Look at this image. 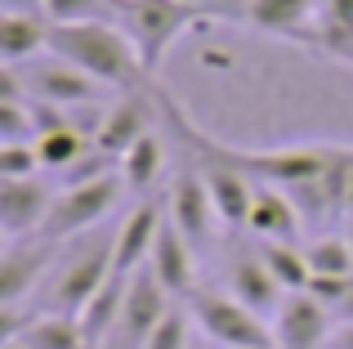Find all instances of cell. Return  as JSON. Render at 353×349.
I'll return each mask as SVG.
<instances>
[{
	"label": "cell",
	"mask_w": 353,
	"mask_h": 349,
	"mask_svg": "<svg viewBox=\"0 0 353 349\" xmlns=\"http://www.w3.org/2000/svg\"><path fill=\"white\" fill-rule=\"evenodd\" d=\"M183 5H197V9H206V18H210V9H215V0H183Z\"/></svg>",
	"instance_id": "36"
},
{
	"label": "cell",
	"mask_w": 353,
	"mask_h": 349,
	"mask_svg": "<svg viewBox=\"0 0 353 349\" xmlns=\"http://www.w3.org/2000/svg\"><path fill=\"white\" fill-rule=\"evenodd\" d=\"M331 336H336V309H327L309 291H291L273 314L277 349H327Z\"/></svg>",
	"instance_id": "8"
},
{
	"label": "cell",
	"mask_w": 353,
	"mask_h": 349,
	"mask_svg": "<svg viewBox=\"0 0 353 349\" xmlns=\"http://www.w3.org/2000/svg\"><path fill=\"white\" fill-rule=\"evenodd\" d=\"M41 166V152H36V139L32 143H0V179H32Z\"/></svg>",
	"instance_id": "29"
},
{
	"label": "cell",
	"mask_w": 353,
	"mask_h": 349,
	"mask_svg": "<svg viewBox=\"0 0 353 349\" xmlns=\"http://www.w3.org/2000/svg\"><path fill=\"white\" fill-rule=\"evenodd\" d=\"M148 269L157 273V282H161L174 300H192L197 296V246L179 233V224H174L170 215H165L161 233H157Z\"/></svg>",
	"instance_id": "14"
},
{
	"label": "cell",
	"mask_w": 353,
	"mask_h": 349,
	"mask_svg": "<svg viewBox=\"0 0 353 349\" xmlns=\"http://www.w3.org/2000/svg\"><path fill=\"white\" fill-rule=\"evenodd\" d=\"M327 349H353V323H340L336 327V336H331V345Z\"/></svg>",
	"instance_id": "31"
},
{
	"label": "cell",
	"mask_w": 353,
	"mask_h": 349,
	"mask_svg": "<svg viewBox=\"0 0 353 349\" xmlns=\"http://www.w3.org/2000/svg\"><path fill=\"white\" fill-rule=\"evenodd\" d=\"M0 349H32V345H27L23 336H9V341H0Z\"/></svg>",
	"instance_id": "35"
},
{
	"label": "cell",
	"mask_w": 353,
	"mask_h": 349,
	"mask_svg": "<svg viewBox=\"0 0 353 349\" xmlns=\"http://www.w3.org/2000/svg\"><path fill=\"white\" fill-rule=\"evenodd\" d=\"M165 215L179 224V233L188 237L192 246H206L215 237V224H219V210H215V197H210V183L201 166H183L170 183V197H165Z\"/></svg>",
	"instance_id": "9"
},
{
	"label": "cell",
	"mask_w": 353,
	"mask_h": 349,
	"mask_svg": "<svg viewBox=\"0 0 353 349\" xmlns=\"http://www.w3.org/2000/svg\"><path fill=\"white\" fill-rule=\"evenodd\" d=\"M179 305V300L170 296V291L157 282L152 269H139L134 278L125 282V305H121V332L130 336V341L143 345L148 336H152V327L161 323L170 309Z\"/></svg>",
	"instance_id": "16"
},
{
	"label": "cell",
	"mask_w": 353,
	"mask_h": 349,
	"mask_svg": "<svg viewBox=\"0 0 353 349\" xmlns=\"http://www.w3.org/2000/svg\"><path fill=\"white\" fill-rule=\"evenodd\" d=\"M188 152H192V161L201 166V174H206V183H210L219 224L224 228H246L250 197H255V179H246L237 166H228L224 157H215V152H206V148H188Z\"/></svg>",
	"instance_id": "15"
},
{
	"label": "cell",
	"mask_w": 353,
	"mask_h": 349,
	"mask_svg": "<svg viewBox=\"0 0 353 349\" xmlns=\"http://www.w3.org/2000/svg\"><path fill=\"white\" fill-rule=\"evenodd\" d=\"M318 54L353 68V0H322V9H318Z\"/></svg>",
	"instance_id": "20"
},
{
	"label": "cell",
	"mask_w": 353,
	"mask_h": 349,
	"mask_svg": "<svg viewBox=\"0 0 353 349\" xmlns=\"http://www.w3.org/2000/svg\"><path fill=\"white\" fill-rule=\"evenodd\" d=\"M192 323L201 327V336L224 349H273V323L259 318L255 309H246L237 296H215V291H197L188 300Z\"/></svg>",
	"instance_id": "4"
},
{
	"label": "cell",
	"mask_w": 353,
	"mask_h": 349,
	"mask_svg": "<svg viewBox=\"0 0 353 349\" xmlns=\"http://www.w3.org/2000/svg\"><path fill=\"white\" fill-rule=\"evenodd\" d=\"M273 349H277V345H273Z\"/></svg>",
	"instance_id": "40"
},
{
	"label": "cell",
	"mask_w": 353,
	"mask_h": 349,
	"mask_svg": "<svg viewBox=\"0 0 353 349\" xmlns=\"http://www.w3.org/2000/svg\"><path fill=\"white\" fill-rule=\"evenodd\" d=\"M0 5H5V14H36L41 0H0ZM41 14H45V9H41Z\"/></svg>",
	"instance_id": "32"
},
{
	"label": "cell",
	"mask_w": 353,
	"mask_h": 349,
	"mask_svg": "<svg viewBox=\"0 0 353 349\" xmlns=\"http://www.w3.org/2000/svg\"><path fill=\"white\" fill-rule=\"evenodd\" d=\"M300 224H304V215H300L291 192L277 188V183H255L246 228L259 242H295V237H300Z\"/></svg>",
	"instance_id": "18"
},
{
	"label": "cell",
	"mask_w": 353,
	"mask_h": 349,
	"mask_svg": "<svg viewBox=\"0 0 353 349\" xmlns=\"http://www.w3.org/2000/svg\"><path fill=\"white\" fill-rule=\"evenodd\" d=\"M192 349H206V345H192Z\"/></svg>",
	"instance_id": "39"
},
{
	"label": "cell",
	"mask_w": 353,
	"mask_h": 349,
	"mask_svg": "<svg viewBox=\"0 0 353 349\" xmlns=\"http://www.w3.org/2000/svg\"><path fill=\"white\" fill-rule=\"evenodd\" d=\"M23 341L32 349H90L81 318L77 314H54V309L23 327Z\"/></svg>",
	"instance_id": "23"
},
{
	"label": "cell",
	"mask_w": 353,
	"mask_h": 349,
	"mask_svg": "<svg viewBox=\"0 0 353 349\" xmlns=\"http://www.w3.org/2000/svg\"><path fill=\"white\" fill-rule=\"evenodd\" d=\"M50 23H99L112 18V0H41Z\"/></svg>",
	"instance_id": "28"
},
{
	"label": "cell",
	"mask_w": 353,
	"mask_h": 349,
	"mask_svg": "<svg viewBox=\"0 0 353 349\" xmlns=\"http://www.w3.org/2000/svg\"><path fill=\"white\" fill-rule=\"evenodd\" d=\"M188 336H192V309L174 305L170 314L152 327V336L143 341V349H192Z\"/></svg>",
	"instance_id": "27"
},
{
	"label": "cell",
	"mask_w": 353,
	"mask_h": 349,
	"mask_svg": "<svg viewBox=\"0 0 353 349\" xmlns=\"http://www.w3.org/2000/svg\"><path fill=\"white\" fill-rule=\"evenodd\" d=\"M246 0H215V9H210V18H228L233 9H241Z\"/></svg>",
	"instance_id": "33"
},
{
	"label": "cell",
	"mask_w": 353,
	"mask_h": 349,
	"mask_svg": "<svg viewBox=\"0 0 353 349\" xmlns=\"http://www.w3.org/2000/svg\"><path fill=\"white\" fill-rule=\"evenodd\" d=\"M90 148H94V139H90V134H81L72 121H63V126H54V130L36 134V152H41V166H45V170H54V174L72 170Z\"/></svg>",
	"instance_id": "22"
},
{
	"label": "cell",
	"mask_w": 353,
	"mask_h": 349,
	"mask_svg": "<svg viewBox=\"0 0 353 349\" xmlns=\"http://www.w3.org/2000/svg\"><path fill=\"white\" fill-rule=\"evenodd\" d=\"M125 188H130V183H125V174H121V166L108 170V174H99V179H90V183L59 188V192H54V206H50V219H45L41 237H50V242H68V237L90 233V228H94L99 219L121 201Z\"/></svg>",
	"instance_id": "3"
},
{
	"label": "cell",
	"mask_w": 353,
	"mask_h": 349,
	"mask_svg": "<svg viewBox=\"0 0 353 349\" xmlns=\"http://www.w3.org/2000/svg\"><path fill=\"white\" fill-rule=\"evenodd\" d=\"M304 260L313 273H336V278H353V246L349 237H313L304 246Z\"/></svg>",
	"instance_id": "26"
},
{
	"label": "cell",
	"mask_w": 353,
	"mask_h": 349,
	"mask_svg": "<svg viewBox=\"0 0 353 349\" xmlns=\"http://www.w3.org/2000/svg\"><path fill=\"white\" fill-rule=\"evenodd\" d=\"M345 237H349V246H353V224H349V233H345Z\"/></svg>",
	"instance_id": "38"
},
{
	"label": "cell",
	"mask_w": 353,
	"mask_h": 349,
	"mask_svg": "<svg viewBox=\"0 0 353 349\" xmlns=\"http://www.w3.org/2000/svg\"><path fill=\"white\" fill-rule=\"evenodd\" d=\"M112 278V237L108 242H90L81 255H72L59 273L50 278V309L54 314H81L99 287Z\"/></svg>",
	"instance_id": "7"
},
{
	"label": "cell",
	"mask_w": 353,
	"mask_h": 349,
	"mask_svg": "<svg viewBox=\"0 0 353 349\" xmlns=\"http://www.w3.org/2000/svg\"><path fill=\"white\" fill-rule=\"evenodd\" d=\"M152 99H157V86H148V90H134V94H121L117 103L108 108V121H103V130L94 134V148L103 152V157H112L117 166L130 152V143H139L152 130V117L161 112V103H152Z\"/></svg>",
	"instance_id": "10"
},
{
	"label": "cell",
	"mask_w": 353,
	"mask_h": 349,
	"mask_svg": "<svg viewBox=\"0 0 353 349\" xmlns=\"http://www.w3.org/2000/svg\"><path fill=\"white\" fill-rule=\"evenodd\" d=\"M336 318H340V323H353V291H349V296H345V305L336 309Z\"/></svg>",
	"instance_id": "34"
},
{
	"label": "cell",
	"mask_w": 353,
	"mask_h": 349,
	"mask_svg": "<svg viewBox=\"0 0 353 349\" xmlns=\"http://www.w3.org/2000/svg\"><path fill=\"white\" fill-rule=\"evenodd\" d=\"M125 282L130 278H108L103 287H99V296L90 300L85 309H81V327H85V341H90V349H99L108 341V332H112V327H121V305H125Z\"/></svg>",
	"instance_id": "21"
},
{
	"label": "cell",
	"mask_w": 353,
	"mask_h": 349,
	"mask_svg": "<svg viewBox=\"0 0 353 349\" xmlns=\"http://www.w3.org/2000/svg\"><path fill=\"white\" fill-rule=\"evenodd\" d=\"M59 242L50 237H18V242H5V260H0V309L23 305L27 296L36 291V282L45 278Z\"/></svg>",
	"instance_id": "12"
},
{
	"label": "cell",
	"mask_w": 353,
	"mask_h": 349,
	"mask_svg": "<svg viewBox=\"0 0 353 349\" xmlns=\"http://www.w3.org/2000/svg\"><path fill=\"white\" fill-rule=\"evenodd\" d=\"M345 210L353 215V161H349V201H345Z\"/></svg>",
	"instance_id": "37"
},
{
	"label": "cell",
	"mask_w": 353,
	"mask_h": 349,
	"mask_svg": "<svg viewBox=\"0 0 353 349\" xmlns=\"http://www.w3.org/2000/svg\"><path fill=\"white\" fill-rule=\"evenodd\" d=\"M161 224H165V201H157V197H143L125 219H121V228L112 237V273L117 278H134V273L152 260V246H157Z\"/></svg>",
	"instance_id": "11"
},
{
	"label": "cell",
	"mask_w": 353,
	"mask_h": 349,
	"mask_svg": "<svg viewBox=\"0 0 353 349\" xmlns=\"http://www.w3.org/2000/svg\"><path fill=\"white\" fill-rule=\"evenodd\" d=\"M112 18L130 32V41L139 45L148 72H157L165 63V54H170V45L192 23H201L206 9L183 5V0H112Z\"/></svg>",
	"instance_id": "2"
},
{
	"label": "cell",
	"mask_w": 353,
	"mask_h": 349,
	"mask_svg": "<svg viewBox=\"0 0 353 349\" xmlns=\"http://www.w3.org/2000/svg\"><path fill=\"white\" fill-rule=\"evenodd\" d=\"M259 255H264L268 273L282 282L286 296L309 287L313 269H309V260H304V246H295V242H259Z\"/></svg>",
	"instance_id": "25"
},
{
	"label": "cell",
	"mask_w": 353,
	"mask_h": 349,
	"mask_svg": "<svg viewBox=\"0 0 353 349\" xmlns=\"http://www.w3.org/2000/svg\"><path fill=\"white\" fill-rule=\"evenodd\" d=\"M54 192L45 188L41 174L32 179H0V233L5 242H18V237H36L50 219Z\"/></svg>",
	"instance_id": "13"
},
{
	"label": "cell",
	"mask_w": 353,
	"mask_h": 349,
	"mask_svg": "<svg viewBox=\"0 0 353 349\" xmlns=\"http://www.w3.org/2000/svg\"><path fill=\"white\" fill-rule=\"evenodd\" d=\"M50 18L36 9V14H0V59L5 68L14 63L36 59L41 50H50Z\"/></svg>",
	"instance_id": "19"
},
{
	"label": "cell",
	"mask_w": 353,
	"mask_h": 349,
	"mask_svg": "<svg viewBox=\"0 0 353 349\" xmlns=\"http://www.w3.org/2000/svg\"><path fill=\"white\" fill-rule=\"evenodd\" d=\"M50 54L77 63L94 81H103L117 94H134V90L152 86L139 45L117 18H99V23H54L50 27Z\"/></svg>",
	"instance_id": "1"
},
{
	"label": "cell",
	"mask_w": 353,
	"mask_h": 349,
	"mask_svg": "<svg viewBox=\"0 0 353 349\" xmlns=\"http://www.w3.org/2000/svg\"><path fill=\"white\" fill-rule=\"evenodd\" d=\"M304 291H309V296H318L327 309H340V305H345V296L353 291V278H336V273H313Z\"/></svg>",
	"instance_id": "30"
},
{
	"label": "cell",
	"mask_w": 353,
	"mask_h": 349,
	"mask_svg": "<svg viewBox=\"0 0 353 349\" xmlns=\"http://www.w3.org/2000/svg\"><path fill=\"white\" fill-rule=\"evenodd\" d=\"M161 170H165V143L157 130H148L139 143H130V152L121 157V174H125V183L134 192H148L161 179Z\"/></svg>",
	"instance_id": "24"
},
{
	"label": "cell",
	"mask_w": 353,
	"mask_h": 349,
	"mask_svg": "<svg viewBox=\"0 0 353 349\" xmlns=\"http://www.w3.org/2000/svg\"><path fill=\"white\" fill-rule=\"evenodd\" d=\"M318 9L322 0H246L241 9L228 14V23L277 36V41H295L318 54Z\"/></svg>",
	"instance_id": "6"
},
{
	"label": "cell",
	"mask_w": 353,
	"mask_h": 349,
	"mask_svg": "<svg viewBox=\"0 0 353 349\" xmlns=\"http://www.w3.org/2000/svg\"><path fill=\"white\" fill-rule=\"evenodd\" d=\"M228 296H237L246 309H255L259 318H273L277 309H282L286 291L282 282L268 273L264 255L259 251H237L233 260H228Z\"/></svg>",
	"instance_id": "17"
},
{
	"label": "cell",
	"mask_w": 353,
	"mask_h": 349,
	"mask_svg": "<svg viewBox=\"0 0 353 349\" xmlns=\"http://www.w3.org/2000/svg\"><path fill=\"white\" fill-rule=\"evenodd\" d=\"M50 54V50H45ZM18 81H23V90L32 99H41V103H54V108H85V103H108V99L117 94V90H108L103 81H94L90 72H81L77 63L59 59V54H50V59H27V63H14Z\"/></svg>",
	"instance_id": "5"
}]
</instances>
